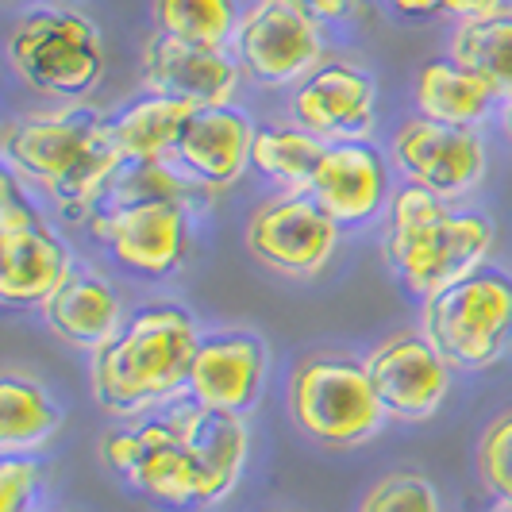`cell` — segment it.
Returning a JSON list of instances; mask_svg holds the SVG:
<instances>
[{
  "label": "cell",
  "mask_w": 512,
  "mask_h": 512,
  "mask_svg": "<svg viewBox=\"0 0 512 512\" xmlns=\"http://www.w3.org/2000/svg\"><path fill=\"white\" fill-rule=\"evenodd\" d=\"M4 158L20 178L51 193L66 220H85L112 178L128 166L108 120L93 108L24 116L4 128Z\"/></svg>",
  "instance_id": "1"
},
{
  "label": "cell",
  "mask_w": 512,
  "mask_h": 512,
  "mask_svg": "<svg viewBox=\"0 0 512 512\" xmlns=\"http://www.w3.org/2000/svg\"><path fill=\"white\" fill-rule=\"evenodd\" d=\"M201 335L178 305H147L93 355V397L112 416H135L189 385Z\"/></svg>",
  "instance_id": "2"
},
{
  "label": "cell",
  "mask_w": 512,
  "mask_h": 512,
  "mask_svg": "<svg viewBox=\"0 0 512 512\" xmlns=\"http://www.w3.org/2000/svg\"><path fill=\"white\" fill-rule=\"evenodd\" d=\"M493 247L489 220L474 212H451L443 197L409 185L393 197L385 255L401 282L424 301L439 289L462 282L486 262Z\"/></svg>",
  "instance_id": "3"
},
{
  "label": "cell",
  "mask_w": 512,
  "mask_h": 512,
  "mask_svg": "<svg viewBox=\"0 0 512 512\" xmlns=\"http://www.w3.org/2000/svg\"><path fill=\"white\" fill-rule=\"evenodd\" d=\"M424 335L459 370H482L501 359L512 335V278L478 266L462 282L424 301Z\"/></svg>",
  "instance_id": "4"
},
{
  "label": "cell",
  "mask_w": 512,
  "mask_h": 512,
  "mask_svg": "<svg viewBox=\"0 0 512 512\" xmlns=\"http://www.w3.org/2000/svg\"><path fill=\"white\" fill-rule=\"evenodd\" d=\"M289 412L308 439L324 447H355L382 428L385 405L366 362L308 359L289 378Z\"/></svg>",
  "instance_id": "5"
},
{
  "label": "cell",
  "mask_w": 512,
  "mask_h": 512,
  "mask_svg": "<svg viewBox=\"0 0 512 512\" xmlns=\"http://www.w3.org/2000/svg\"><path fill=\"white\" fill-rule=\"evenodd\" d=\"M8 62L31 89L51 97H81L104 77L97 27L66 8H39L20 16L8 35Z\"/></svg>",
  "instance_id": "6"
},
{
  "label": "cell",
  "mask_w": 512,
  "mask_h": 512,
  "mask_svg": "<svg viewBox=\"0 0 512 512\" xmlns=\"http://www.w3.org/2000/svg\"><path fill=\"white\" fill-rule=\"evenodd\" d=\"M185 212L189 208L181 201V189L170 174H162L158 185L131 189L128 201L101 212L93 220V231L124 270L139 278H166L185 258Z\"/></svg>",
  "instance_id": "7"
},
{
  "label": "cell",
  "mask_w": 512,
  "mask_h": 512,
  "mask_svg": "<svg viewBox=\"0 0 512 512\" xmlns=\"http://www.w3.org/2000/svg\"><path fill=\"white\" fill-rule=\"evenodd\" d=\"M70 251L54 235L35 205L20 193L12 174L0 178V301L47 305L70 282Z\"/></svg>",
  "instance_id": "8"
},
{
  "label": "cell",
  "mask_w": 512,
  "mask_h": 512,
  "mask_svg": "<svg viewBox=\"0 0 512 512\" xmlns=\"http://www.w3.org/2000/svg\"><path fill=\"white\" fill-rule=\"evenodd\" d=\"M339 224L308 193H285L255 208L247 224V251L289 278H312L328 266Z\"/></svg>",
  "instance_id": "9"
},
{
  "label": "cell",
  "mask_w": 512,
  "mask_h": 512,
  "mask_svg": "<svg viewBox=\"0 0 512 512\" xmlns=\"http://www.w3.org/2000/svg\"><path fill=\"white\" fill-rule=\"evenodd\" d=\"M104 462L158 505H201V474L174 420H154L135 432H112L104 439Z\"/></svg>",
  "instance_id": "10"
},
{
  "label": "cell",
  "mask_w": 512,
  "mask_h": 512,
  "mask_svg": "<svg viewBox=\"0 0 512 512\" xmlns=\"http://www.w3.org/2000/svg\"><path fill=\"white\" fill-rule=\"evenodd\" d=\"M235 51L243 70L258 85H289L305 81L324 51L320 24L285 0H258L239 20Z\"/></svg>",
  "instance_id": "11"
},
{
  "label": "cell",
  "mask_w": 512,
  "mask_h": 512,
  "mask_svg": "<svg viewBox=\"0 0 512 512\" xmlns=\"http://www.w3.org/2000/svg\"><path fill=\"white\" fill-rule=\"evenodd\" d=\"M393 162L412 185L451 201L482 181L486 147L470 128H451L420 116L393 135Z\"/></svg>",
  "instance_id": "12"
},
{
  "label": "cell",
  "mask_w": 512,
  "mask_h": 512,
  "mask_svg": "<svg viewBox=\"0 0 512 512\" xmlns=\"http://www.w3.org/2000/svg\"><path fill=\"white\" fill-rule=\"evenodd\" d=\"M366 374L378 389L385 416L397 420H428L451 389V362L432 347L428 335H389L370 351Z\"/></svg>",
  "instance_id": "13"
},
{
  "label": "cell",
  "mask_w": 512,
  "mask_h": 512,
  "mask_svg": "<svg viewBox=\"0 0 512 512\" xmlns=\"http://www.w3.org/2000/svg\"><path fill=\"white\" fill-rule=\"evenodd\" d=\"M143 85L154 97H170L189 108H224L239 85V66L224 47H201L158 31L143 47Z\"/></svg>",
  "instance_id": "14"
},
{
  "label": "cell",
  "mask_w": 512,
  "mask_h": 512,
  "mask_svg": "<svg viewBox=\"0 0 512 512\" xmlns=\"http://www.w3.org/2000/svg\"><path fill=\"white\" fill-rule=\"evenodd\" d=\"M374 77L362 74L359 66L335 62L320 66L301 81L293 97V116L301 131H312L316 139L351 143L374 124Z\"/></svg>",
  "instance_id": "15"
},
{
  "label": "cell",
  "mask_w": 512,
  "mask_h": 512,
  "mask_svg": "<svg viewBox=\"0 0 512 512\" xmlns=\"http://www.w3.org/2000/svg\"><path fill=\"white\" fill-rule=\"evenodd\" d=\"M266 378V347L251 332H224L201 339L193 370H189V397L193 405L220 412H243L255 405Z\"/></svg>",
  "instance_id": "16"
},
{
  "label": "cell",
  "mask_w": 512,
  "mask_h": 512,
  "mask_svg": "<svg viewBox=\"0 0 512 512\" xmlns=\"http://www.w3.org/2000/svg\"><path fill=\"white\" fill-rule=\"evenodd\" d=\"M251 147L255 131L235 108H193L174 158L185 174H193L208 189H231L251 166Z\"/></svg>",
  "instance_id": "17"
},
{
  "label": "cell",
  "mask_w": 512,
  "mask_h": 512,
  "mask_svg": "<svg viewBox=\"0 0 512 512\" xmlns=\"http://www.w3.org/2000/svg\"><path fill=\"white\" fill-rule=\"evenodd\" d=\"M385 162L374 147L366 143H332L320 170L308 185V197L332 216L335 224H362L366 216H374L385 197Z\"/></svg>",
  "instance_id": "18"
},
{
  "label": "cell",
  "mask_w": 512,
  "mask_h": 512,
  "mask_svg": "<svg viewBox=\"0 0 512 512\" xmlns=\"http://www.w3.org/2000/svg\"><path fill=\"white\" fill-rule=\"evenodd\" d=\"M174 428L197 462L201 505L224 501L247 466V424L239 420V412L189 405L174 416Z\"/></svg>",
  "instance_id": "19"
},
{
  "label": "cell",
  "mask_w": 512,
  "mask_h": 512,
  "mask_svg": "<svg viewBox=\"0 0 512 512\" xmlns=\"http://www.w3.org/2000/svg\"><path fill=\"white\" fill-rule=\"evenodd\" d=\"M43 316L54 335L93 355L120 335V297L97 274H70V282L43 305Z\"/></svg>",
  "instance_id": "20"
},
{
  "label": "cell",
  "mask_w": 512,
  "mask_h": 512,
  "mask_svg": "<svg viewBox=\"0 0 512 512\" xmlns=\"http://www.w3.org/2000/svg\"><path fill=\"white\" fill-rule=\"evenodd\" d=\"M193 116V108L170 97H143L131 108H124L116 120H108V131L116 139V147L131 166H162L181 139L185 120Z\"/></svg>",
  "instance_id": "21"
},
{
  "label": "cell",
  "mask_w": 512,
  "mask_h": 512,
  "mask_svg": "<svg viewBox=\"0 0 512 512\" xmlns=\"http://www.w3.org/2000/svg\"><path fill=\"white\" fill-rule=\"evenodd\" d=\"M493 101L497 93L486 81L466 74L455 62H428L416 74V108L424 120L451 124V128H474L478 120H486Z\"/></svg>",
  "instance_id": "22"
},
{
  "label": "cell",
  "mask_w": 512,
  "mask_h": 512,
  "mask_svg": "<svg viewBox=\"0 0 512 512\" xmlns=\"http://www.w3.org/2000/svg\"><path fill=\"white\" fill-rule=\"evenodd\" d=\"M451 62L512 101V12L497 8L489 16L459 20V31L451 35Z\"/></svg>",
  "instance_id": "23"
},
{
  "label": "cell",
  "mask_w": 512,
  "mask_h": 512,
  "mask_svg": "<svg viewBox=\"0 0 512 512\" xmlns=\"http://www.w3.org/2000/svg\"><path fill=\"white\" fill-rule=\"evenodd\" d=\"M62 428V412L47 397V389L24 378L0 382V451L20 455L47 443Z\"/></svg>",
  "instance_id": "24"
},
{
  "label": "cell",
  "mask_w": 512,
  "mask_h": 512,
  "mask_svg": "<svg viewBox=\"0 0 512 512\" xmlns=\"http://www.w3.org/2000/svg\"><path fill=\"white\" fill-rule=\"evenodd\" d=\"M328 151L324 139H316L312 131H278L262 128L255 131V147H251V166L266 181H278L289 193H308V185L320 170V158Z\"/></svg>",
  "instance_id": "25"
},
{
  "label": "cell",
  "mask_w": 512,
  "mask_h": 512,
  "mask_svg": "<svg viewBox=\"0 0 512 512\" xmlns=\"http://www.w3.org/2000/svg\"><path fill=\"white\" fill-rule=\"evenodd\" d=\"M154 24L185 43L224 47L239 31V12L235 0H154Z\"/></svg>",
  "instance_id": "26"
},
{
  "label": "cell",
  "mask_w": 512,
  "mask_h": 512,
  "mask_svg": "<svg viewBox=\"0 0 512 512\" xmlns=\"http://www.w3.org/2000/svg\"><path fill=\"white\" fill-rule=\"evenodd\" d=\"M478 470L489 493L512 509V412L497 416L478 443Z\"/></svg>",
  "instance_id": "27"
},
{
  "label": "cell",
  "mask_w": 512,
  "mask_h": 512,
  "mask_svg": "<svg viewBox=\"0 0 512 512\" xmlns=\"http://www.w3.org/2000/svg\"><path fill=\"white\" fill-rule=\"evenodd\" d=\"M359 512H439V497L420 474H389L362 497Z\"/></svg>",
  "instance_id": "28"
},
{
  "label": "cell",
  "mask_w": 512,
  "mask_h": 512,
  "mask_svg": "<svg viewBox=\"0 0 512 512\" xmlns=\"http://www.w3.org/2000/svg\"><path fill=\"white\" fill-rule=\"evenodd\" d=\"M39 489V466L20 455H4L0 462V512H27Z\"/></svg>",
  "instance_id": "29"
},
{
  "label": "cell",
  "mask_w": 512,
  "mask_h": 512,
  "mask_svg": "<svg viewBox=\"0 0 512 512\" xmlns=\"http://www.w3.org/2000/svg\"><path fill=\"white\" fill-rule=\"evenodd\" d=\"M285 4L301 8V12L312 16L316 24H339V20L351 16V8H355L359 0H285Z\"/></svg>",
  "instance_id": "30"
},
{
  "label": "cell",
  "mask_w": 512,
  "mask_h": 512,
  "mask_svg": "<svg viewBox=\"0 0 512 512\" xmlns=\"http://www.w3.org/2000/svg\"><path fill=\"white\" fill-rule=\"evenodd\" d=\"M497 8H501V0H443V12H451V16H459V20L489 16V12H497Z\"/></svg>",
  "instance_id": "31"
},
{
  "label": "cell",
  "mask_w": 512,
  "mask_h": 512,
  "mask_svg": "<svg viewBox=\"0 0 512 512\" xmlns=\"http://www.w3.org/2000/svg\"><path fill=\"white\" fill-rule=\"evenodd\" d=\"M389 8L401 16H412V20H424V16L443 12V0H389Z\"/></svg>",
  "instance_id": "32"
},
{
  "label": "cell",
  "mask_w": 512,
  "mask_h": 512,
  "mask_svg": "<svg viewBox=\"0 0 512 512\" xmlns=\"http://www.w3.org/2000/svg\"><path fill=\"white\" fill-rule=\"evenodd\" d=\"M505 131H509V139H512V101H509V108H505Z\"/></svg>",
  "instance_id": "33"
},
{
  "label": "cell",
  "mask_w": 512,
  "mask_h": 512,
  "mask_svg": "<svg viewBox=\"0 0 512 512\" xmlns=\"http://www.w3.org/2000/svg\"><path fill=\"white\" fill-rule=\"evenodd\" d=\"M489 512H512L509 505H497V509H489Z\"/></svg>",
  "instance_id": "34"
}]
</instances>
